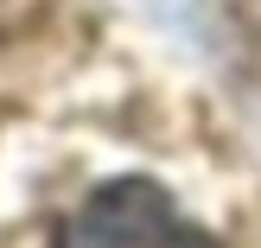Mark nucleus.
I'll use <instances>...</instances> for the list:
<instances>
[{
    "label": "nucleus",
    "mask_w": 261,
    "mask_h": 248,
    "mask_svg": "<svg viewBox=\"0 0 261 248\" xmlns=\"http://www.w3.org/2000/svg\"><path fill=\"white\" fill-rule=\"evenodd\" d=\"M64 248H211V242L172 210V198L160 185L121 178V185H102L70 216Z\"/></svg>",
    "instance_id": "1"
}]
</instances>
